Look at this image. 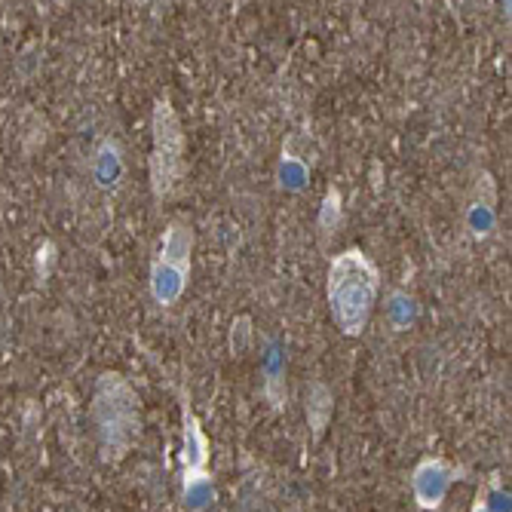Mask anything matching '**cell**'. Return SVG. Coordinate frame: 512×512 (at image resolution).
Masks as SVG:
<instances>
[{
  "mask_svg": "<svg viewBox=\"0 0 512 512\" xmlns=\"http://www.w3.org/2000/svg\"><path fill=\"white\" fill-rule=\"evenodd\" d=\"M381 273L371 258L359 249L341 252L329 267V304L338 329L344 335H359L375 307Z\"/></svg>",
  "mask_w": 512,
  "mask_h": 512,
  "instance_id": "obj_1",
  "label": "cell"
},
{
  "mask_svg": "<svg viewBox=\"0 0 512 512\" xmlns=\"http://www.w3.org/2000/svg\"><path fill=\"white\" fill-rule=\"evenodd\" d=\"M96 424L108 457H123V451L138 439V396L120 375H105L96 390Z\"/></svg>",
  "mask_w": 512,
  "mask_h": 512,
  "instance_id": "obj_2",
  "label": "cell"
},
{
  "mask_svg": "<svg viewBox=\"0 0 512 512\" xmlns=\"http://www.w3.org/2000/svg\"><path fill=\"white\" fill-rule=\"evenodd\" d=\"M191 252H194V234L188 224H169L160 252L151 264V295L160 307H172L184 286H188V273H191Z\"/></svg>",
  "mask_w": 512,
  "mask_h": 512,
  "instance_id": "obj_3",
  "label": "cell"
},
{
  "mask_svg": "<svg viewBox=\"0 0 512 512\" xmlns=\"http://www.w3.org/2000/svg\"><path fill=\"white\" fill-rule=\"evenodd\" d=\"M184 157V142H181V129L166 102H157L154 114V163H151V181H154V194L163 200L175 191V184L181 178V163Z\"/></svg>",
  "mask_w": 512,
  "mask_h": 512,
  "instance_id": "obj_4",
  "label": "cell"
},
{
  "mask_svg": "<svg viewBox=\"0 0 512 512\" xmlns=\"http://www.w3.org/2000/svg\"><path fill=\"white\" fill-rule=\"evenodd\" d=\"M206 451H209L206 436L200 433L191 408L184 405V467H188V485L206 479V457H209Z\"/></svg>",
  "mask_w": 512,
  "mask_h": 512,
  "instance_id": "obj_5",
  "label": "cell"
},
{
  "mask_svg": "<svg viewBox=\"0 0 512 512\" xmlns=\"http://www.w3.org/2000/svg\"><path fill=\"white\" fill-rule=\"evenodd\" d=\"M445 485H448V473H445V467L439 460L424 463V467L417 470V476H414V491H417V497H421V506H436Z\"/></svg>",
  "mask_w": 512,
  "mask_h": 512,
  "instance_id": "obj_6",
  "label": "cell"
},
{
  "mask_svg": "<svg viewBox=\"0 0 512 512\" xmlns=\"http://www.w3.org/2000/svg\"><path fill=\"white\" fill-rule=\"evenodd\" d=\"M307 414H310V424L316 430V436L325 430V424H329V414H332V396L325 387H316L310 393V405H307Z\"/></svg>",
  "mask_w": 512,
  "mask_h": 512,
  "instance_id": "obj_7",
  "label": "cell"
}]
</instances>
